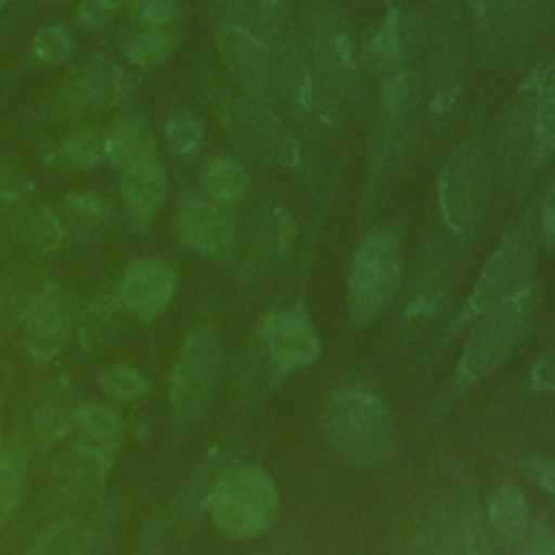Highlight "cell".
I'll return each mask as SVG.
<instances>
[{
    "label": "cell",
    "instance_id": "obj_44",
    "mask_svg": "<svg viewBox=\"0 0 555 555\" xmlns=\"http://www.w3.org/2000/svg\"><path fill=\"white\" fill-rule=\"evenodd\" d=\"M522 473L533 479L542 490L555 496V460L544 457H525L520 462Z\"/></svg>",
    "mask_w": 555,
    "mask_h": 555
},
{
    "label": "cell",
    "instance_id": "obj_50",
    "mask_svg": "<svg viewBox=\"0 0 555 555\" xmlns=\"http://www.w3.org/2000/svg\"><path fill=\"white\" fill-rule=\"evenodd\" d=\"M11 0H0V7H4V4H9Z\"/></svg>",
    "mask_w": 555,
    "mask_h": 555
},
{
    "label": "cell",
    "instance_id": "obj_9",
    "mask_svg": "<svg viewBox=\"0 0 555 555\" xmlns=\"http://www.w3.org/2000/svg\"><path fill=\"white\" fill-rule=\"evenodd\" d=\"M533 262L535 245L531 232L522 225L509 228L481 267V273L455 319V327L470 325L490 306L531 286Z\"/></svg>",
    "mask_w": 555,
    "mask_h": 555
},
{
    "label": "cell",
    "instance_id": "obj_46",
    "mask_svg": "<svg viewBox=\"0 0 555 555\" xmlns=\"http://www.w3.org/2000/svg\"><path fill=\"white\" fill-rule=\"evenodd\" d=\"M531 386L540 390H555V347L538 358L531 369Z\"/></svg>",
    "mask_w": 555,
    "mask_h": 555
},
{
    "label": "cell",
    "instance_id": "obj_43",
    "mask_svg": "<svg viewBox=\"0 0 555 555\" xmlns=\"http://www.w3.org/2000/svg\"><path fill=\"white\" fill-rule=\"evenodd\" d=\"M119 9H124V0H80L74 17L82 28H102Z\"/></svg>",
    "mask_w": 555,
    "mask_h": 555
},
{
    "label": "cell",
    "instance_id": "obj_27",
    "mask_svg": "<svg viewBox=\"0 0 555 555\" xmlns=\"http://www.w3.org/2000/svg\"><path fill=\"white\" fill-rule=\"evenodd\" d=\"M13 225L24 247L35 254H50L65 238V225L59 215L39 202H22Z\"/></svg>",
    "mask_w": 555,
    "mask_h": 555
},
{
    "label": "cell",
    "instance_id": "obj_49",
    "mask_svg": "<svg viewBox=\"0 0 555 555\" xmlns=\"http://www.w3.org/2000/svg\"><path fill=\"white\" fill-rule=\"evenodd\" d=\"M2 449H4V438H2V429H0V453H2Z\"/></svg>",
    "mask_w": 555,
    "mask_h": 555
},
{
    "label": "cell",
    "instance_id": "obj_8",
    "mask_svg": "<svg viewBox=\"0 0 555 555\" xmlns=\"http://www.w3.org/2000/svg\"><path fill=\"white\" fill-rule=\"evenodd\" d=\"M219 117L230 139L247 156L269 165L299 167V143L269 102L243 91L225 93L219 102Z\"/></svg>",
    "mask_w": 555,
    "mask_h": 555
},
{
    "label": "cell",
    "instance_id": "obj_6",
    "mask_svg": "<svg viewBox=\"0 0 555 555\" xmlns=\"http://www.w3.org/2000/svg\"><path fill=\"white\" fill-rule=\"evenodd\" d=\"M325 87L343 100L362 98V72L347 20L332 7H314L301 22L297 39Z\"/></svg>",
    "mask_w": 555,
    "mask_h": 555
},
{
    "label": "cell",
    "instance_id": "obj_14",
    "mask_svg": "<svg viewBox=\"0 0 555 555\" xmlns=\"http://www.w3.org/2000/svg\"><path fill=\"white\" fill-rule=\"evenodd\" d=\"M421 98V78L414 69H401L397 74L386 76V82L379 93L377 111H375V128H373V147L371 158L375 173L382 176L399 147L403 145L408 124Z\"/></svg>",
    "mask_w": 555,
    "mask_h": 555
},
{
    "label": "cell",
    "instance_id": "obj_48",
    "mask_svg": "<svg viewBox=\"0 0 555 555\" xmlns=\"http://www.w3.org/2000/svg\"><path fill=\"white\" fill-rule=\"evenodd\" d=\"M134 555H163L160 533H158L156 529H150V531L143 535V540H141V544H139V548H137Z\"/></svg>",
    "mask_w": 555,
    "mask_h": 555
},
{
    "label": "cell",
    "instance_id": "obj_17",
    "mask_svg": "<svg viewBox=\"0 0 555 555\" xmlns=\"http://www.w3.org/2000/svg\"><path fill=\"white\" fill-rule=\"evenodd\" d=\"M421 22L412 13L392 7L364 39L360 52L362 65L386 76L408 69V63L421 48Z\"/></svg>",
    "mask_w": 555,
    "mask_h": 555
},
{
    "label": "cell",
    "instance_id": "obj_38",
    "mask_svg": "<svg viewBox=\"0 0 555 555\" xmlns=\"http://www.w3.org/2000/svg\"><path fill=\"white\" fill-rule=\"evenodd\" d=\"M98 384L104 390V395L126 401L141 399L150 390V379L130 364H113L104 369L98 377Z\"/></svg>",
    "mask_w": 555,
    "mask_h": 555
},
{
    "label": "cell",
    "instance_id": "obj_4",
    "mask_svg": "<svg viewBox=\"0 0 555 555\" xmlns=\"http://www.w3.org/2000/svg\"><path fill=\"white\" fill-rule=\"evenodd\" d=\"M215 527L236 540L267 533L282 507L275 481L260 466L245 464L221 475L206 496Z\"/></svg>",
    "mask_w": 555,
    "mask_h": 555
},
{
    "label": "cell",
    "instance_id": "obj_35",
    "mask_svg": "<svg viewBox=\"0 0 555 555\" xmlns=\"http://www.w3.org/2000/svg\"><path fill=\"white\" fill-rule=\"evenodd\" d=\"M163 134H165L167 147L180 158L197 156L204 141L202 121L191 111H184V108L171 111L167 115L163 124Z\"/></svg>",
    "mask_w": 555,
    "mask_h": 555
},
{
    "label": "cell",
    "instance_id": "obj_15",
    "mask_svg": "<svg viewBox=\"0 0 555 555\" xmlns=\"http://www.w3.org/2000/svg\"><path fill=\"white\" fill-rule=\"evenodd\" d=\"M258 343L275 377L306 369L321 356L319 336L301 306L267 314L258 330Z\"/></svg>",
    "mask_w": 555,
    "mask_h": 555
},
{
    "label": "cell",
    "instance_id": "obj_34",
    "mask_svg": "<svg viewBox=\"0 0 555 555\" xmlns=\"http://www.w3.org/2000/svg\"><path fill=\"white\" fill-rule=\"evenodd\" d=\"M111 466V457L104 449H78L65 468V486L69 492H91L100 488V483L106 479V470Z\"/></svg>",
    "mask_w": 555,
    "mask_h": 555
},
{
    "label": "cell",
    "instance_id": "obj_19",
    "mask_svg": "<svg viewBox=\"0 0 555 555\" xmlns=\"http://www.w3.org/2000/svg\"><path fill=\"white\" fill-rule=\"evenodd\" d=\"M462 39L451 26H440L434 43V56L427 80V106L436 121L449 117L462 93Z\"/></svg>",
    "mask_w": 555,
    "mask_h": 555
},
{
    "label": "cell",
    "instance_id": "obj_37",
    "mask_svg": "<svg viewBox=\"0 0 555 555\" xmlns=\"http://www.w3.org/2000/svg\"><path fill=\"white\" fill-rule=\"evenodd\" d=\"M74 421L82 434H87L89 438H93L102 444L115 442L121 434V421H119L117 412L98 401L78 405L74 412Z\"/></svg>",
    "mask_w": 555,
    "mask_h": 555
},
{
    "label": "cell",
    "instance_id": "obj_40",
    "mask_svg": "<svg viewBox=\"0 0 555 555\" xmlns=\"http://www.w3.org/2000/svg\"><path fill=\"white\" fill-rule=\"evenodd\" d=\"M35 191V182L28 169L11 154L0 152V199L22 204Z\"/></svg>",
    "mask_w": 555,
    "mask_h": 555
},
{
    "label": "cell",
    "instance_id": "obj_13",
    "mask_svg": "<svg viewBox=\"0 0 555 555\" xmlns=\"http://www.w3.org/2000/svg\"><path fill=\"white\" fill-rule=\"evenodd\" d=\"M173 228L189 249L208 260L228 262L236 254L238 221L232 208L215 202L204 191L182 193Z\"/></svg>",
    "mask_w": 555,
    "mask_h": 555
},
{
    "label": "cell",
    "instance_id": "obj_5",
    "mask_svg": "<svg viewBox=\"0 0 555 555\" xmlns=\"http://www.w3.org/2000/svg\"><path fill=\"white\" fill-rule=\"evenodd\" d=\"M481 50L492 63H518L553 28L551 0H466Z\"/></svg>",
    "mask_w": 555,
    "mask_h": 555
},
{
    "label": "cell",
    "instance_id": "obj_26",
    "mask_svg": "<svg viewBox=\"0 0 555 555\" xmlns=\"http://www.w3.org/2000/svg\"><path fill=\"white\" fill-rule=\"evenodd\" d=\"M228 11V22L249 30L267 46L278 43L286 35L288 0H230Z\"/></svg>",
    "mask_w": 555,
    "mask_h": 555
},
{
    "label": "cell",
    "instance_id": "obj_18",
    "mask_svg": "<svg viewBox=\"0 0 555 555\" xmlns=\"http://www.w3.org/2000/svg\"><path fill=\"white\" fill-rule=\"evenodd\" d=\"M176 286V271L167 260L156 256L137 258L124 271L119 301L139 319H154L171 304Z\"/></svg>",
    "mask_w": 555,
    "mask_h": 555
},
{
    "label": "cell",
    "instance_id": "obj_45",
    "mask_svg": "<svg viewBox=\"0 0 555 555\" xmlns=\"http://www.w3.org/2000/svg\"><path fill=\"white\" fill-rule=\"evenodd\" d=\"M538 230H540V241L555 249V180L551 182L546 197L542 202V210H540V221H538Z\"/></svg>",
    "mask_w": 555,
    "mask_h": 555
},
{
    "label": "cell",
    "instance_id": "obj_31",
    "mask_svg": "<svg viewBox=\"0 0 555 555\" xmlns=\"http://www.w3.org/2000/svg\"><path fill=\"white\" fill-rule=\"evenodd\" d=\"M52 280H43L39 271H17L0 291V321H24L39 304Z\"/></svg>",
    "mask_w": 555,
    "mask_h": 555
},
{
    "label": "cell",
    "instance_id": "obj_33",
    "mask_svg": "<svg viewBox=\"0 0 555 555\" xmlns=\"http://www.w3.org/2000/svg\"><path fill=\"white\" fill-rule=\"evenodd\" d=\"M63 219L76 230H95L111 217V204L91 189H78L61 199Z\"/></svg>",
    "mask_w": 555,
    "mask_h": 555
},
{
    "label": "cell",
    "instance_id": "obj_2",
    "mask_svg": "<svg viewBox=\"0 0 555 555\" xmlns=\"http://www.w3.org/2000/svg\"><path fill=\"white\" fill-rule=\"evenodd\" d=\"M403 282L401 230L392 223L373 228L360 241L347 278V310L353 325L379 319Z\"/></svg>",
    "mask_w": 555,
    "mask_h": 555
},
{
    "label": "cell",
    "instance_id": "obj_7",
    "mask_svg": "<svg viewBox=\"0 0 555 555\" xmlns=\"http://www.w3.org/2000/svg\"><path fill=\"white\" fill-rule=\"evenodd\" d=\"M490 158L481 139H466L447 158L438 178V210L447 230L460 238L468 236L488 204Z\"/></svg>",
    "mask_w": 555,
    "mask_h": 555
},
{
    "label": "cell",
    "instance_id": "obj_10",
    "mask_svg": "<svg viewBox=\"0 0 555 555\" xmlns=\"http://www.w3.org/2000/svg\"><path fill=\"white\" fill-rule=\"evenodd\" d=\"M221 366V340L210 323L184 336L169 375V403L180 423H193L208 405Z\"/></svg>",
    "mask_w": 555,
    "mask_h": 555
},
{
    "label": "cell",
    "instance_id": "obj_22",
    "mask_svg": "<svg viewBox=\"0 0 555 555\" xmlns=\"http://www.w3.org/2000/svg\"><path fill=\"white\" fill-rule=\"evenodd\" d=\"M555 154V56L535 67L533 137L529 150V169L542 167Z\"/></svg>",
    "mask_w": 555,
    "mask_h": 555
},
{
    "label": "cell",
    "instance_id": "obj_41",
    "mask_svg": "<svg viewBox=\"0 0 555 555\" xmlns=\"http://www.w3.org/2000/svg\"><path fill=\"white\" fill-rule=\"evenodd\" d=\"M128 15L145 26L173 28L180 20V0H124Z\"/></svg>",
    "mask_w": 555,
    "mask_h": 555
},
{
    "label": "cell",
    "instance_id": "obj_28",
    "mask_svg": "<svg viewBox=\"0 0 555 555\" xmlns=\"http://www.w3.org/2000/svg\"><path fill=\"white\" fill-rule=\"evenodd\" d=\"M98 542L93 518L74 516L50 525L28 555H91Z\"/></svg>",
    "mask_w": 555,
    "mask_h": 555
},
{
    "label": "cell",
    "instance_id": "obj_47",
    "mask_svg": "<svg viewBox=\"0 0 555 555\" xmlns=\"http://www.w3.org/2000/svg\"><path fill=\"white\" fill-rule=\"evenodd\" d=\"M520 555H555V533L540 531L535 533Z\"/></svg>",
    "mask_w": 555,
    "mask_h": 555
},
{
    "label": "cell",
    "instance_id": "obj_42",
    "mask_svg": "<svg viewBox=\"0 0 555 555\" xmlns=\"http://www.w3.org/2000/svg\"><path fill=\"white\" fill-rule=\"evenodd\" d=\"M115 332V308L111 299H95L85 314L82 325V343L87 349H98L102 343L108 340V334Z\"/></svg>",
    "mask_w": 555,
    "mask_h": 555
},
{
    "label": "cell",
    "instance_id": "obj_23",
    "mask_svg": "<svg viewBox=\"0 0 555 555\" xmlns=\"http://www.w3.org/2000/svg\"><path fill=\"white\" fill-rule=\"evenodd\" d=\"M41 156L63 169H91L104 158V130L95 124H76L41 147Z\"/></svg>",
    "mask_w": 555,
    "mask_h": 555
},
{
    "label": "cell",
    "instance_id": "obj_25",
    "mask_svg": "<svg viewBox=\"0 0 555 555\" xmlns=\"http://www.w3.org/2000/svg\"><path fill=\"white\" fill-rule=\"evenodd\" d=\"M202 191L223 206L241 204L251 191V178L247 167L228 154L210 156L199 171Z\"/></svg>",
    "mask_w": 555,
    "mask_h": 555
},
{
    "label": "cell",
    "instance_id": "obj_12",
    "mask_svg": "<svg viewBox=\"0 0 555 555\" xmlns=\"http://www.w3.org/2000/svg\"><path fill=\"white\" fill-rule=\"evenodd\" d=\"M130 89L128 74L104 56L74 65L50 91L41 113L52 121H74L119 102Z\"/></svg>",
    "mask_w": 555,
    "mask_h": 555
},
{
    "label": "cell",
    "instance_id": "obj_16",
    "mask_svg": "<svg viewBox=\"0 0 555 555\" xmlns=\"http://www.w3.org/2000/svg\"><path fill=\"white\" fill-rule=\"evenodd\" d=\"M215 39L225 69L243 93L271 104L275 100V63L271 46L228 20L217 26Z\"/></svg>",
    "mask_w": 555,
    "mask_h": 555
},
{
    "label": "cell",
    "instance_id": "obj_20",
    "mask_svg": "<svg viewBox=\"0 0 555 555\" xmlns=\"http://www.w3.org/2000/svg\"><path fill=\"white\" fill-rule=\"evenodd\" d=\"M69 327L72 304L67 295L52 284L24 319V345L35 358H52L67 343Z\"/></svg>",
    "mask_w": 555,
    "mask_h": 555
},
{
    "label": "cell",
    "instance_id": "obj_11",
    "mask_svg": "<svg viewBox=\"0 0 555 555\" xmlns=\"http://www.w3.org/2000/svg\"><path fill=\"white\" fill-rule=\"evenodd\" d=\"M271 50L275 63V100L308 128H332L338 115V98L312 69L299 41L284 35Z\"/></svg>",
    "mask_w": 555,
    "mask_h": 555
},
{
    "label": "cell",
    "instance_id": "obj_30",
    "mask_svg": "<svg viewBox=\"0 0 555 555\" xmlns=\"http://www.w3.org/2000/svg\"><path fill=\"white\" fill-rule=\"evenodd\" d=\"M176 48V33L173 28L163 26H145L139 24L121 37V52L126 59L137 67H158L163 65Z\"/></svg>",
    "mask_w": 555,
    "mask_h": 555
},
{
    "label": "cell",
    "instance_id": "obj_24",
    "mask_svg": "<svg viewBox=\"0 0 555 555\" xmlns=\"http://www.w3.org/2000/svg\"><path fill=\"white\" fill-rule=\"evenodd\" d=\"M156 154L147 121L139 115H121L104 130V158L121 171Z\"/></svg>",
    "mask_w": 555,
    "mask_h": 555
},
{
    "label": "cell",
    "instance_id": "obj_29",
    "mask_svg": "<svg viewBox=\"0 0 555 555\" xmlns=\"http://www.w3.org/2000/svg\"><path fill=\"white\" fill-rule=\"evenodd\" d=\"M488 518L503 544H518L527 535L529 527V509L525 494L512 486H499L488 501Z\"/></svg>",
    "mask_w": 555,
    "mask_h": 555
},
{
    "label": "cell",
    "instance_id": "obj_21",
    "mask_svg": "<svg viewBox=\"0 0 555 555\" xmlns=\"http://www.w3.org/2000/svg\"><path fill=\"white\" fill-rule=\"evenodd\" d=\"M121 199L128 208V215L139 223L154 217L167 197V176L158 160V154H152L132 167L121 171Z\"/></svg>",
    "mask_w": 555,
    "mask_h": 555
},
{
    "label": "cell",
    "instance_id": "obj_36",
    "mask_svg": "<svg viewBox=\"0 0 555 555\" xmlns=\"http://www.w3.org/2000/svg\"><path fill=\"white\" fill-rule=\"evenodd\" d=\"M26 473V455L20 447L9 444L0 453V527L13 514Z\"/></svg>",
    "mask_w": 555,
    "mask_h": 555
},
{
    "label": "cell",
    "instance_id": "obj_3",
    "mask_svg": "<svg viewBox=\"0 0 555 555\" xmlns=\"http://www.w3.org/2000/svg\"><path fill=\"white\" fill-rule=\"evenodd\" d=\"M531 310L533 284L490 306L473 321V330L464 343L453 375L455 395L468 392L505 362L516 343L522 338Z\"/></svg>",
    "mask_w": 555,
    "mask_h": 555
},
{
    "label": "cell",
    "instance_id": "obj_39",
    "mask_svg": "<svg viewBox=\"0 0 555 555\" xmlns=\"http://www.w3.org/2000/svg\"><path fill=\"white\" fill-rule=\"evenodd\" d=\"M72 50L74 41L63 24H50L39 28L30 43V56L39 65H61L69 59Z\"/></svg>",
    "mask_w": 555,
    "mask_h": 555
},
{
    "label": "cell",
    "instance_id": "obj_32",
    "mask_svg": "<svg viewBox=\"0 0 555 555\" xmlns=\"http://www.w3.org/2000/svg\"><path fill=\"white\" fill-rule=\"evenodd\" d=\"M444 258L442 254H431L423 260V267L412 284L410 299L405 304V317H427L431 314L444 295Z\"/></svg>",
    "mask_w": 555,
    "mask_h": 555
},
{
    "label": "cell",
    "instance_id": "obj_1",
    "mask_svg": "<svg viewBox=\"0 0 555 555\" xmlns=\"http://www.w3.org/2000/svg\"><path fill=\"white\" fill-rule=\"evenodd\" d=\"M323 429L336 455L360 468H377L395 451L392 414L364 390L332 395L323 408Z\"/></svg>",
    "mask_w": 555,
    "mask_h": 555
}]
</instances>
